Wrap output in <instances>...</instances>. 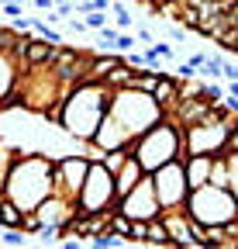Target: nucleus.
Listing matches in <instances>:
<instances>
[{
    "label": "nucleus",
    "instance_id": "f257e3e1",
    "mask_svg": "<svg viewBox=\"0 0 238 249\" xmlns=\"http://www.w3.org/2000/svg\"><path fill=\"white\" fill-rule=\"evenodd\" d=\"M111 107V90L97 80H86V83H76L69 90V97L63 104V118H59V128H63L66 135H73L79 145L90 142L97 124L104 121Z\"/></svg>",
    "mask_w": 238,
    "mask_h": 249
},
{
    "label": "nucleus",
    "instance_id": "f03ea898",
    "mask_svg": "<svg viewBox=\"0 0 238 249\" xmlns=\"http://www.w3.org/2000/svg\"><path fill=\"white\" fill-rule=\"evenodd\" d=\"M52 194V156L45 152H21L11 177L4 183V197L14 201L21 211H35L42 197Z\"/></svg>",
    "mask_w": 238,
    "mask_h": 249
},
{
    "label": "nucleus",
    "instance_id": "7ed1b4c3",
    "mask_svg": "<svg viewBox=\"0 0 238 249\" xmlns=\"http://www.w3.org/2000/svg\"><path fill=\"white\" fill-rule=\"evenodd\" d=\"M128 149H131L135 160L142 163L145 173H152V170H159L162 163H173V160H183V156H187L183 128H180L176 121H169V118L156 121L148 132H142L138 139H131Z\"/></svg>",
    "mask_w": 238,
    "mask_h": 249
},
{
    "label": "nucleus",
    "instance_id": "20e7f679",
    "mask_svg": "<svg viewBox=\"0 0 238 249\" xmlns=\"http://www.w3.org/2000/svg\"><path fill=\"white\" fill-rule=\"evenodd\" d=\"M117 121L125 124V132L131 139H138L142 132H148L156 121H162V107L156 104L152 93L145 90H131V87H121V90H111V107H107Z\"/></svg>",
    "mask_w": 238,
    "mask_h": 249
},
{
    "label": "nucleus",
    "instance_id": "39448f33",
    "mask_svg": "<svg viewBox=\"0 0 238 249\" xmlns=\"http://www.w3.org/2000/svg\"><path fill=\"white\" fill-rule=\"evenodd\" d=\"M187 214L200 225H228L231 218H238V197L228 187H214V183H200L187 194L183 201Z\"/></svg>",
    "mask_w": 238,
    "mask_h": 249
},
{
    "label": "nucleus",
    "instance_id": "423d86ee",
    "mask_svg": "<svg viewBox=\"0 0 238 249\" xmlns=\"http://www.w3.org/2000/svg\"><path fill=\"white\" fill-rule=\"evenodd\" d=\"M79 211H104V208H117V191H114V173L104 170V163H90L83 180V191L76 197Z\"/></svg>",
    "mask_w": 238,
    "mask_h": 249
},
{
    "label": "nucleus",
    "instance_id": "0eeeda50",
    "mask_svg": "<svg viewBox=\"0 0 238 249\" xmlns=\"http://www.w3.org/2000/svg\"><path fill=\"white\" fill-rule=\"evenodd\" d=\"M152 180V191L159 197V208H180L190 194V183H187V170H183V160H173V163H162L159 170L148 173Z\"/></svg>",
    "mask_w": 238,
    "mask_h": 249
},
{
    "label": "nucleus",
    "instance_id": "6e6552de",
    "mask_svg": "<svg viewBox=\"0 0 238 249\" xmlns=\"http://www.w3.org/2000/svg\"><path fill=\"white\" fill-rule=\"evenodd\" d=\"M86 170H90V160H86L83 152L55 156V160H52V191L63 194V197H69V201H76L79 191H83Z\"/></svg>",
    "mask_w": 238,
    "mask_h": 249
},
{
    "label": "nucleus",
    "instance_id": "1a4fd4ad",
    "mask_svg": "<svg viewBox=\"0 0 238 249\" xmlns=\"http://www.w3.org/2000/svg\"><path fill=\"white\" fill-rule=\"evenodd\" d=\"M117 211L128 214V218H142V222H148V218H156L162 208H159V197L152 191V180H148V173L131 187V191L125 197H117Z\"/></svg>",
    "mask_w": 238,
    "mask_h": 249
},
{
    "label": "nucleus",
    "instance_id": "9d476101",
    "mask_svg": "<svg viewBox=\"0 0 238 249\" xmlns=\"http://www.w3.org/2000/svg\"><path fill=\"white\" fill-rule=\"evenodd\" d=\"M159 218L169 229V239H173V249H200V239L193 235V218L187 214V208H162Z\"/></svg>",
    "mask_w": 238,
    "mask_h": 249
},
{
    "label": "nucleus",
    "instance_id": "9b49d317",
    "mask_svg": "<svg viewBox=\"0 0 238 249\" xmlns=\"http://www.w3.org/2000/svg\"><path fill=\"white\" fill-rule=\"evenodd\" d=\"M73 211H76V201L55 194V191H52L48 197H42L38 208H35V214H38L42 225H66L69 218H73Z\"/></svg>",
    "mask_w": 238,
    "mask_h": 249
},
{
    "label": "nucleus",
    "instance_id": "f8f14e48",
    "mask_svg": "<svg viewBox=\"0 0 238 249\" xmlns=\"http://www.w3.org/2000/svg\"><path fill=\"white\" fill-rule=\"evenodd\" d=\"M90 142H94V145H100V149L107 152V149H121V145H128V142H131V135L125 132V124L107 111V114H104V121L97 124V132H94V139H90Z\"/></svg>",
    "mask_w": 238,
    "mask_h": 249
},
{
    "label": "nucleus",
    "instance_id": "ddd939ff",
    "mask_svg": "<svg viewBox=\"0 0 238 249\" xmlns=\"http://www.w3.org/2000/svg\"><path fill=\"white\" fill-rule=\"evenodd\" d=\"M152 97H156V104L162 107V114L173 111V104L180 101V76H173L169 70L159 73V80H156V87H152Z\"/></svg>",
    "mask_w": 238,
    "mask_h": 249
},
{
    "label": "nucleus",
    "instance_id": "4468645a",
    "mask_svg": "<svg viewBox=\"0 0 238 249\" xmlns=\"http://www.w3.org/2000/svg\"><path fill=\"white\" fill-rule=\"evenodd\" d=\"M211 160L214 156H207V152H190L183 156V170H187V183H190V191L200 183H207V177H211Z\"/></svg>",
    "mask_w": 238,
    "mask_h": 249
},
{
    "label": "nucleus",
    "instance_id": "2eb2a0df",
    "mask_svg": "<svg viewBox=\"0 0 238 249\" xmlns=\"http://www.w3.org/2000/svg\"><path fill=\"white\" fill-rule=\"evenodd\" d=\"M142 177H145V170H142V163H138V160H135V156L128 152V160L121 163V170H117V173H114V191H117V197H125V194L131 191V187H135V183H138Z\"/></svg>",
    "mask_w": 238,
    "mask_h": 249
},
{
    "label": "nucleus",
    "instance_id": "dca6fc26",
    "mask_svg": "<svg viewBox=\"0 0 238 249\" xmlns=\"http://www.w3.org/2000/svg\"><path fill=\"white\" fill-rule=\"evenodd\" d=\"M52 55H55V45H48L45 38L32 35L28 45H24V70L28 66H42V62H52Z\"/></svg>",
    "mask_w": 238,
    "mask_h": 249
},
{
    "label": "nucleus",
    "instance_id": "f3484780",
    "mask_svg": "<svg viewBox=\"0 0 238 249\" xmlns=\"http://www.w3.org/2000/svg\"><path fill=\"white\" fill-rule=\"evenodd\" d=\"M145 246H162V249H173V239H169V229L166 222L156 214V218H148V225H145Z\"/></svg>",
    "mask_w": 238,
    "mask_h": 249
},
{
    "label": "nucleus",
    "instance_id": "a211bd4d",
    "mask_svg": "<svg viewBox=\"0 0 238 249\" xmlns=\"http://www.w3.org/2000/svg\"><path fill=\"white\" fill-rule=\"evenodd\" d=\"M17 73H21L17 59H14L11 52H0V93H7V90L17 83Z\"/></svg>",
    "mask_w": 238,
    "mask_h": 249
},
{
    "label": "nucleus",
    "instance_id": "6ab92c4d",
    "mask_svg": "<svg viewBox=\"0 0 238 249\" xmlns=\"http://www.w3.org/2000/svg\"><path fill=\"white\" fill-rule=\"evenodd\" d=\"M17 145L14 142H4L0 139V191H4V183H7V177H11V166H14V160H17Z\"/></svg>",
    "mask_w": 238,
    "mask_h": 249
},
{
    "label": "nucleus",
    "instance_id": "aec40b11",
    "mask_svg": "<svg viewBox=\"0 0 238 249\" xmlns=\"http://www.w3.org/2000/svg\"><path fill=\"white\" fill-rule=\"evenodd\" d=\"M131 73H135V70L128 66V62H117V66H114V70H111V73H107V76H104L100 83H104L107 90H121V87H128Z\"/></svg>",
    "mask_w": 238,
    "mask_h": 249
},
{
    "label": "nucleus",
    "instance_id": "412c9836",
    "mask_svg": "<svg viewBox=\"0 0 238 249\" xmlns=\"http://www.w3.org/2000/svg\"><path fill=\"white\" fill-rule=\"evenodd\" d=\"M221 70H224V55L221 52H207V59L200 62V76L204 80H221Z\"/></svg>",
    "mask_w": 238,
    "mask_h": 249
},
{
    "label": "nucleus",
    "instance_id": "4be33fe9",
    "mask_svg": "<svg viewBox=\"0 0 238 249\" xmlns=\"http://www.w3.org/2000/svg\"><path fill=\"white\" fill-rule=\"evenodd\" d=\"M21 218H24V211L14 204V201H0V225L4 229H21Z\"/></svg>",
    "mask_w": 238,
    "mask_h": 249
},
{
    "label": "nucleus",
    "instance_id": "5701e85b",
    "mask_svg": "<svg viewBox=\"0 0 238 249\" xmlns=\"http://www.w3.org/2000/svg\"><path fill=\"white\" fill-rule=\"evenodd\" d=\"M207 183L228 187V156H224V152H218L214 160H211V177H207Z\"/></svg>",
    "mask_w": 238,
    "mask_h": 249
},
{
    "label": "nucleus",
    "instance_id": "b1692460",
    "mask_svg": "<svg viewBox=\"0 0 238 249\" xmlns=\"http://www.w3.org/2000/svg\"><path fill=\"white\" fill-rule=\"evenodd\" d=\"M111 11H114V24L121 28V31H128V28H131V11L121 4V0H114V4H111Z\"/></svg>",
    "mask_w": 238,
    "mask_h": 249
},
{
    "label": "nucleus",
    "instance_id": "393cba45",
    "mask_svg": "<svg viewBox=\"0 0 238 249\" xmlns=\"http://www.w3.org/2000/svg\"><path fill=\"white\" fill-rule=\"evenodd\" d=\"M200 97H204L207 104H221V101L228 97V93H224V87L214 80V83H204V93H200Z\"/></svg>",
    "mask_w": 238,
    "mask_h": 249
},
{
    "label": "nucleus",
    "instance_id": "a878e982",
    "mask_svg": "<svg viewBox=\"0 0 238 249\" xmlns=\"http://www.w3.org/2000/svg\"><path fill=\"white\" fill-rule=\"evenodd\" d=\"M228 156V191L238 197V152H224Z\"/></svg>",
    "mask_w": 238,
    "mask_h": 249
},
{
    "label": "nucleus",
    "instance_id": "bb28decb",
    "mask_svg": "<svg viewBox=\"0 0 238 249\" xmlns=\"http://www.w3.org/2000/svg\"><path fill=\"white\" fill-rule=\"evenodd\" d=\"M97 35H100L104 49H111V45H114V38L121 35V28H117V24H104V28H97ZM111 52H114V49H111Z\"/></svg>",
    "mask_w": 238,
    "mask_h": 249
},
{
    "label": "nucleus",
    "instance_id": "cd10ccee",
    "mask_svg": "<svg viewBox=\"0 0 238 249\" xmlns=\"http://www.w3.org/2000/svg\"><path fill=\"white\" fill-rule=\"evenodd\" d=\"M83 21H86V28H90V31H97V28L107 24V11H86Z\"/></svg>",
    "mask_w": 238,
    "mask_h": 249
},
{
    "label": "nucleus",
    "instance_id": "c85d7f7f",
    "mask_svg": "<svg viewBox=\"0 0 238 249\" xmlns=\"http://www.w3.org/2000/svg\"><path fill=\"white\" fill-rule=\"evenodd\" d=\"M114 52H128V49H135V31L128 35V31H121V35L114 38V45H111Z\"/></svg>",
    "mask_w": 238,
    "mask_h": 249
},
{
    "label": "nucleus",
    "instance_id": "c756f323",
    "mask_svg": "<svg viewBox=\"0 0 238 249\" xmlns=\"http://www.w3.org/2000/svg\"><path fill=\"white\" fill-rule=\"evenodd\" d=\"M204 59H207V52H193V55H187L183 62H187V66H190V70L197 73V70H200V62H204Z\"/></svg>",
    "mask_w": 238,
    "mask_h": 249
},
{
    "label": "nucleus",
    "instance_id": "7c9ffc66",
    "mask_svg": "<svg viewBox=\"0 0 238 249\" xmlns=\"http://www.w3.org/2000/svg\"><path fill=\"white\" fill-rule=\"evenodd\" d=\"M221 76H224L228 83H231V80H238V62H228V59H224V70H221Z\"/></svg>",
    "mask_w": 238,
    "mask_h": 249
},
{
    "label": "nucleus",
    "instance_id": "2f4dec72",
    "mask_svg": "<svg viewBox=\"0 0 238 249\" xmlns=\"http://www.w3.org/2000/svg\"><path fill=\"white\" fill-rule=\"evenodd\" d=\"M169 38H173V42H183V38H187L183 24H173V28H169Z\"/></svg>",
    "mask_w": 238,
    "mask_h": 249
},
{
    "label": "nucleus",
    "instance_id": "473e14b6",
    "mask_svg": "<svg viewBox=\"0 0 238 249\" xmlns=\"http://www.w3.org/2000/svg\"><path fill=\"white\" fill-rule=\"evenodd\" d=\"M32 7H35L38 14H45V11H52L55 4H52V0H32Z\"/></svg>",
    "mask_w": 238,
    "mask_h": 249
},
{
    "label": "nucleus",
    "instance_id": "72a5a7b5",
    "mask_svg": "<svg viewBox=\"0 0 238 249\" xmlns=\"http://www.w3.org/2000/svg\"><path fill=\"white\" fill-rule=\"evenodd\" d=\"M17 4H32V0H17Z\"/></svg>",
    "mask_w": 238,
    "mask_h": 249
},
{
    "label": "nucleus",
    "instance_id": "f704fd0d",
    "mask_svg": "<svg viewBox=\"0 0 238 249\" xmlns=\"http://www.w3.org/2000/svg\"><path fill=\"white\" fill-rule=\"evenodd\" d=\"M0 4H4V0H0Z\"/></svg>",
    "mask_w": 238,
    "mask_h": 249
}]
</instances>
